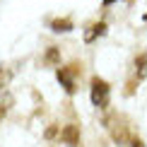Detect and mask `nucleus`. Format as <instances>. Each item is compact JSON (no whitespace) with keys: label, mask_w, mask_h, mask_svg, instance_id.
Here are the masks:
<instances>
[{"label":"nucleus","mask_w":147,"mask_h":147,"mask_svg":"<svg viewBox=\"0 0 147 147\" xmlns=\"http://www.w3.org/2000/svg\"><path fill=\"white\" fill-rule=\"evenodd\" d=\"M92 101H94V106H106L109 101V84L99 77L92 80Z\"/></svg>","instance_id":"1"},{"label":"nucleus","mask_w":147,"mask_h":147,"mask_svg":"<svg viewBox=\"0 0 147 147\" xmlns=\"http://www.w3.org/2000/svg\"><path fill=\"white\" fill-rule=\"evenodd\" d=\"M72 75H75V70H70V68H60L58 70V80L63 82V87L68 89L70 94L75 92V80H72Z\"/></svg>","instance_id":"2"},{"label":"nucleus","mask_w":147,"mask_h":147,"mask_svg":"<svg viewBox=\"0 0 147 147\" xmlns=\"http://www.w3.org/2000/svg\"><path fill=\"white\" fill-rule=\"evenodd\" d=\"M63 140H65L68 145L75 147V145H77V128H75V125H68V128L63 130Z\"/></svg>","instance_id":"3"},{"label":"nucleus","mask_w":147,"mask_h":147,"mask_svg":"<svg viewBox=\"0 0 147 147\" xmlns=\"http://www.w3.org/2000/svg\"><path fill=\"white\" fill-rule=\"evenodd\" d=\"M104 29H106L104 24H94V27H92V32H87V34H84V39H87V41H92L96 34H104Z\"/></svg>","instance_id":"4"},{"label":"nucleus","mask_w":147,"mask_h":147,"mask_svg":"<svg viewBox=\"0 0 147 147\" xmlns=\"http://www.w3.org/2000/svg\"><path fill=\"white\" fill-rule=\"evenodd\" d=\"M53 29H56V32H68V29H70V22H68V20H63V22H53Z\"/></svg>","instance_id":"5"},{"label":"nucleus","mask_w":147,"mask_h":147,"mask_svg":"<svg viewBox=\"0 0 147 147\" xmlns=\"http://www.w3.org/2000/svg\"><path fill=\"white\" fill-rule=\"evenodd\" d=\"M10 75H12L10 70H3V68H0V87H5V84H7V80H10Z\"/></svg>","instance_id":"6"},{"label":"nucleus","mask_w":147,"mask_h":147,"mask_svg":"<svg viewBox=\"0 0 147 147\" xmlns=\"http://www.w3.org/2000/svg\"><path fill=\"white\" fill-rule=\"evenodd\" d=\"M104 3H106V5H111V3H113V0H104Z\"/></svg>","instance_id":"7"}]
</instances>
